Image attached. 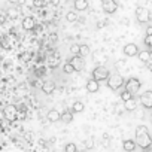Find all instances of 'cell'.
I'll list each match as a JSON object with an SVG mask.
<instances>
[{"instance_id": "obj_36", "label": "cell", "mask_w": 152, "mask_h": 152, "mask_svg": "<svg viewBox=\"0 0 152 152\" xmlns=\"http://www.w3.org/2000/svg\"><path fill=\"white\" fill-rule=\"evenodd\" d=\"M0 21H2V15H0Z\"/></svg>"}, {"instance_id": "obj_3", "label": "cell", "mask_w": 152, "mask_h": 152, "mask_svg": "<svg viewBox=\"0 0 152 152\" xmlns=\"http://www.w3.org/2000/svg\"><path fill=\"white\" fill-rule=\"evenodd\" d=\"M109 75H110V72H109V69L107 67H104V66H99V67H96L94 70H93V78L96 79V81H106L107 78H109Z\"/></svg>"}, {"instance_id": "obj_12", "label": "cell", "mask_w": 152, "mask_h": 152, "mask_svg": "<svg viewBox=\"0 0 152 152\" xmlns=\"http://www.w3.org/2000/svg\"><path fill=\"white\" fill-rule=\"evenodd\" d=\"M42 91L45 93V94H52L54 91H55V82L54 81H45L43 84H42Z\"/></svg>"}, {"instance_id": "obj_13", "label": "cell", "mask_w": 152, "mask_h": 152, "mask_svg": "<svg viewBox=\"0 0 152 152\" xmlns=\"http://www.w3.org/2000/svg\"><path fill=\"white\" fill-rule=\"evenodd\" d=\"M46 118H48V121H49V122H57V121H60V119H61V113H60L57 109H51V110H48Z\"/></svg>"}, {"instance_id": "obj_9", "label": "cell", "mask_w": 152, "mask_h": 152, "mask_svg": "<svg viewBox=\"0 0 152 152\" xmlns=\"http://www.w3.org/2000/svg\"><path fill=\"white\" fill-rule=\"evenodd\" d=\"M70 64L73 66V69H75V72H81L82 69H84V58H82V55H75V57H72L70 58Z\"/></svg>"}, {"instance_id": "obj_15", "label": "cell", "mask_w": 152, "mask_h": 152, "mask_svg": "<svg viewBox=\"0 0 152 152\" xmlns=\"http://www.w3.org/2000/svg\"><path fill=\"white\" fill-rule=\"evenodd\" d=\"M34 26H36V21H34L33 17H27V18L23 20V28L24 30H33Z\"/></svg>"}, {"instance_id": "obj_33", "label": "cell", "mask_w": 152, "mask_h": 152, "mask_svg": "<svg viewBox=\"0 0 152 152\" xmlns=\"http://www.w3.org/2000/svg\"><path fill=\"white\" fill-rule=\"evenodd\" d=\"M104 26H106V23H103V21L97 23V28H102V27H104Z\"/></svg>"}, {"instance_id": "obj_8", "label": "cell", "mask_w": 152, "mask_h": 152, "mask_svg": "<svg viewBox=\"0 0 152 152\" xmlns=\"http://www.w3.org/2000/svg\"><path fill=\"white\" fill-rule=\"evenodd\" d=\"M17 107L14 106V104H8L6 107H5V110H3V116L8 119V121H15V118H17Z\"/></svg>"}, {"instance_id": "obj_29", "label": "cell", "mask_w": 152, "mask_h": 152, "mask_svg": "<svg viewBox=\"0 0 152 152\" xmlns=\"http://www.w3.org/2000/svg\"><path fill=\"white\" fill-rule=\"evenodd\" d=\"M57 64H58V57H55V58H52V60H49V67H57Z\"/></svg>"}, {"instance_id": "obj_23", "label": "cell", "mask_w": 152, "mask_h": 152, "mask_svg": "<svg viewBox=\"0 0 152 152\" xmlns=\"http://www.w3.org/2000/svg\"><path fill=\"white\" fill-rule=\"evenodd\" d=\"M63 72H64V73H67V75H70V73H73V72H75V69H73V66L70 64V61H67V63L63 66Z\"/></svg>"}, {"instance_id": "obj_7", "label": "cell", "mask_w": 152, "mask_h": 152, "mask_svg": "<svg viewBox=\"0 0 152 152\" xmlns=\"http://www.w3.org/2000/svg\"><path fill=\"white\" fill-rule=\"evenodd\" d=\"M140 103L143 104L145 109H152V91H151V90L142 93V96H140Z\"/></svg>"}, {"instance_id": "obj_30", "label": "cell", "mask_w": 152, "mask_h": 152, "mask_svg": "<svg viewBox=\"0 0 152 152\" xmlns=\"http://www.w3.org/2000/svg\"><path fill=\"white\" fill-rule=\"evenodd\" d=\"M8 17H11V18H17V17H18V11H15V9L9 11V12H8Z\"/></svg>"}, {"instance_id": "obj_26", "label": "cell", "mask_w": 152, "mask_h": 152, "mask_svg": "<svg viewBox=\"0 0 152 152\" xmlns=\"http://www.w3.org/2000/svg\"><path fill=\"white\" fill-rule=\"evenodd\" d=\"M143 42H145V45H146V46H149V48H151V46H152V34H146V36H145V39H143Z\"/></svg>"}, {"instance_id": "obj_27", "label": "cell", "mask_w": 152, "mask_h": 152, "mask_svg": "<svg viewBox=\"0 0 152 152\" xmlns=\"http://www.w3.org/2000/svg\"><path fill=\"white\" fill-rule=\"evenodd\" d=\"M33 6H34V8H42V6H45V0H33Z\"/></svg>"}, {"instance_id": "obj_2", "label": "cell", "mask_w": 152, "mask_h": 152, "mask_svg": "<svg viewBox=\"0 0 152 152\" xmlns=\"http://www.w3.org/2000/svg\"><path fill=\"white\" fill-rule=\"evenodd\" d=\"M124 85V78L119 75V73H115V75H109L107 78V87L113 91H118L121 87Z\"/></svg>"}, {"instance_id": "obj_31", "label": "cell", "mask_w": 152, "mask_h": 152, "mask_svg": "<svg viewBox=\"0 0 152 152\" xmlns=\"http://www.w3.org/2000/svg\"><path fill=\"white\" fill-rule=\"evenodd\" d=\"M93 146H94V142H93L91 139H88V140L85 142V148H87V149H91Z\"/></svg>"}, {"instance_id": "obj_6", "label": "cell", "mask_w": 152, "mask_h": 152, "mask_svg": "<svg viewBox=\"0 0 152 152\" xmlns=\"http://www.w3.org/2000/svg\"><path fill=\"white\" fill-rule=\"evenodd\" d=\"M102 9L106 14H115L118 9V2L116 0H103L102 2Z\"/></svg>"}, {"instance_id": "obj_14", "label": "cell", "mask_w": 152, "mask_h": 152, "mask_svg": "<svg viewBox=\"0 0 152 152\" xmlns=\"http://www.w3.org/2000/svg\"><path fill=\"white\" fill-rule=\"evenodd\" d=\"M99 88H100L99 81H96L94 78H91V79L87 82V91H88V93H97Z\"/></svg>"}, {"instance_id": "obj_17", "label": "cell", "mask_w": 152, "mask_h": 152, "mask_svg": "<svg viewBox=\"0 0 152 152\" xmlns=\"http://www.w3.org/2000/svg\"><path fill=\"white\" fill-rule=\"evenodd\" d=\"M136 140H131V139H128V140H124V143H122V148L125 149V151H128V152H131V151H134L136 149Z\"/></svg>"}, {"instance_id": "obj_1", "label": "cell", "mask_w": 152, "mask_h": 152, "mask_svg": "<svg viewBox=\"0 0 152 152\" xmlns=\"http://www.w3.org/2000/svg\"><path fill=\"white\" fill-rule=\"evenodd\" d=\"M136 145L142 149H148L152 145V137L145 125H139L136 128Z\"/></svg>"}, {"instance_id": "obj_16", "label": "cell", "mask_w": 152, "mask_h": 152, "mask_svg": "<svg viewBox=\"0 0 152 152\" xmlns=\"http://www.w3.org/2000/svg\"><path fill=\"white\" fill-rule=\"evenodd\" d=\"M124 107H125V110H128V112L136 110V109H137V102H136V99L131 97V99L125 100V102H124Z\"/></svg>"}, {"instance_id": "obj_35", "label": "cell", "mask_w": 152, "mask_h": 152, "mask_svg": "<svg viewBox=\"0 0 152 152\" xmlns=\"http://www.w3.org/2000/svg\"><path fill=\"white\" fill-rule=\"evenodd\" d=\"M146 34H152V27H148L146 28Z\"/></svg>"}, {"instance_id": "obj_28", "label": "cell", "mask_w": 152, "mask_h": 152, "mask_svg": "<svg viewBox=\"0 0 152 152\" xmlns=\"http://www.w3.org/2000/svg\"><path fill=\"white\" fill-rule=\"evenodd\" d=\"M70 52H72L73 55H78V54H79V45H72V46H70Z\"/></svg>"}, {"instance_id": "obj_20", "label": "cell", "mask_w": 152, "mask_h": 152, "mask_svg": "<svg viewBox=\"0 0 152 152\" xmlns=\"http://www.w3.org/2000/svg\"><path fill=\"white\" fill-rule=\"evenodd\" d=\"M61 121H63L64 124H70V122L73 121V115H72V112L66 110L64 113H61Z\"/></svg>"}, {"instance_id": "obj_32", "label": "cell", "mask_w": 152, "mask_h": 152, "mask_svg": "<svg viewBox=\"0 0 152 152\" xmlns=\"http://www.w3.org/2000/svg\"><path fill=\"white\" fill-rule=\"evenodd\" d=\"M51 2V5H54V6H58L60 5V0H49Z\"/></svg>"}, {"instance_id": "obj_11", "label": "cell", "mask_w": 152, "mask_h": 152, "mask_svg": "<svg viewBox=\"0 0 152 152\" xmlns=\"http://www.w3.org/2000/svg\"><path fill=\"white\" fill-rule=\"evenodd\" d=\"M73 6L76 12H84L88 9V0H75Z\"/></svg>"}, {"instance_id": "obj_10", "label": "cell", "mask_w": 152, "mask_h": 152, "mask_svg": "<svg viewBox=\"0 0 152 152\" xmlns=\"http://www.w3.org/2000/svg\"><path fill=\"white\" fill-rule=\"evenodd\" d=\"M124 54H125L127 57H136V55L139 54L137 45H136V43H127V45L124 46Z\"/></svg>"}, {"instance_id": "obj_5", "label": "cell", "mask_w": 152, "mask_h": 152, "mask_svg": "<svg viewBox=\"0 0 152 152\" xmlns=\"http://www.w3.org/2000/svg\"><path fill=\"white\" fill-rule=\"evenodd\" d=\"M136 18H137L139 23L145 24V23H148V21L151 20V14H149V11H148L146 8L139 6V8L136 9Z\"/></svg>"}, {"instance_id": "obj_34", "label": "cell", "mask_w": 152, "mask_h": 152, "mask_svg": "<svg viewBox=\"0 0 152 152\" xmlns=\"http://www.w3.org/2000/svg\"><path fill=\"white\" fill-rule=\"evenodd\" d=\"M9 3H12V5H18L20 3V0H8Z\"/></svg>"}, {"instance_id": "obj_21", "label": "cell", "mask_w": 152, "mask_h": 152, "mask_svg": "<svg viewBox=\"0 0 152 152\" xmlns=\"http://www.w3.org/2000/svg\"><path fill=\"white\" fill-rule=\"evenodd\" d=\"M66 20H67L69 23H75V21H78L79 18H78V14H76L75 11H70V12H67V15H66Z\"/></svg>"}, {"instance_id": "obj_18", "label": "cell", "mask_w": 152, "mask_h": 152, "mask_svg": "<svg viewBox=\"0 0 152 152\" xmlns=\"http://www.w3.org/2000/svg\"><path fill=\"white\" fill-rule=\"evenodd\" d=\"M139 60L140 61H143V63H149V60H151V52L149 51H139Z\"/></svg>"}, {"instance_id": "obj_22", "label": "cell", "mask_w": 152, "mask_h": 152, "mask_svg": "<svg viewBox=\"0 0 152 152\" xmlns=\"http://www.w3.org/2000/svg\"><path fill=\"white\" fill-rule=\"evenodd\" d=\"M88 54H90V48H88V45H79V55L87 57Z\"/></svg>"}, {"instance_id": "obj_25", "label": "cell", "mask_w": 152, "mask_h": 152, "mask_svg": "<svg viewBox=\"0 0 152 152\" xmlns=\"http://www.w3.org/2000/svg\"><path fill=\"white\" fill-rule=\"evenodd\" d=\"M133 97V94L130 93V91H127V90H124L122 93H121V100L122 102H125V100H128V99H131Z\"/></svg>"}, {"instance_id": "obj_24", "label": "cell", "mask_w": 152, "mask_h": 152, "mask_svg": "<svg viewBox=\"0 0 152 152\" xmlns=\"http://www.w3.org/2000/svg\"><path fill=\"white\" fill-rule=\"evenodd\" d=\"M64 151L66 152H76V151H78V146H76L75 143H67L64 146Z\"/></svg>"}, {"instance_id": "obj_19", "label": "cell", "mask_w": 152, "mask_h": 152, "mask_svg": "<svg viewBox=\"0 0 152 152\" xmlns=\"http://www.w3.org/2000/svg\"><path fill=\"white\" fill-rule=\"evenodd\" d=\"M84 109H85V106H84L82 102H75V103L72 104V112H75V113H79V112H82Z\"/></svg>"}, {"instance_id": "obj_4", "label": "cell", "mask_w": 152, "mask_h": 152, "mask_svg": "<svg viewBox=\"0 0 152 152\" xmlns=\"http://www.w3.org/2000/svg\"><path fill=\"white\" fill-rule=\"evenodd\" d=\"M140 87H142V84H140V81H139L137 78H130V79L125 82V90L130 91L133 96H134L136 93H139Z\"/></svg>"}]
</instances>
